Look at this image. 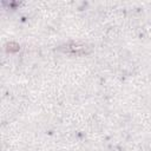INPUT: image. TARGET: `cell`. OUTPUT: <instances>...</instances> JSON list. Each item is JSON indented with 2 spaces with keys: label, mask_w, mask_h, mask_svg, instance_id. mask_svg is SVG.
Segmentation results:
<instances>
[{
  "label": "cell",
  "mask_w": 151,
  "mask_h": 151,
  "mask_svg": "<svg viewBox=\"0 0 151 151\" xmlns=\"http://www.w3.org/2000/svg\"><path fill=\"white\" fill-rule=\"evenodd\" d=\"M6 50L9 51V52H17L19 50V45L15 44V42H8L6 45Z\"/></svg>",
  "instance_id": "7a4b0ae2"
},
{
  "label": "cell",
  "mask_w": 151,
  "mask_h": 151,
  "mask_svg": "<svg viewBox=\"0 0 151 151\" xmlns=\"http://www.w3.org/2000/svg\"><path fill=\"white\" fill-rule=\"evenodd\" d=\"M59 50L72 55H84L91 52V47L87 44L81 42H68L66 45H63Z\"/></svg>",
  "instance_id": "6da1fadb"
}]
</instances>
